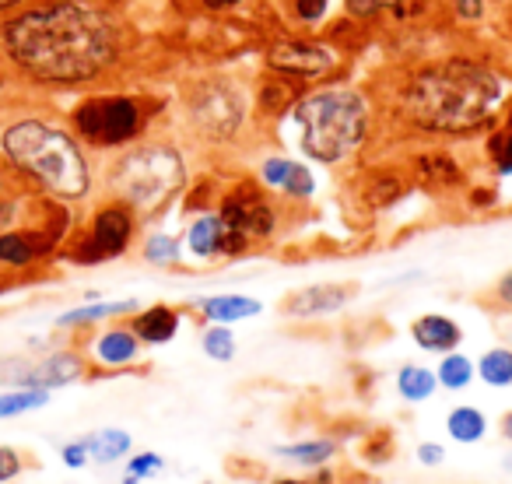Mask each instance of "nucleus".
<instances>
[{
    "mask_svg": "<svg viewBox=\"0 0 512 484\" xmlns=\"http://www.w3.org/2000/svg\"><path fill=\"white\" fill-rule=\"evenodd\" d=\"M64 460H67V467H85V463L92 460V456H88L85 442H74V446L64 449Z\"/></svg>",
    "mask_w": 512,
    "mask_h": 484,
    "instance_id": "nucleus-39",
    "label": "nucleus"
},
{
    "mask_svg": "<svg viewBox=\"0 0 512 484\" xmlns=\"http://www.w3.org/2000/svg\"><path fill=\"white\" fill-rule=\"evenodd\" d=\"M267 64L271 71H281L288 78H323L327 71H334L337 57L334 50L313 43V39H278L267 50Z\"/></svg>",
    "mask_w": 512,
    "mask_h": 484,
    "instance_id": "nucleus-8",
    "label": "nucleus"
},
{
    "mask_svg": "<svg viewBox=\"0 0 512 484\" xmlns=\"http://www.w3.org/2000/svg\"><path fill=\"white\" fill-rule=\"evenodd\" d=\"M204 351L214 358V362H228L235 355V337L228 334V327H214L204 334Z\"/></svg>",
    "mask_w": 512,
    "mask_h": 484,
    "instance_id": "nucleus-31",
    "label": "nucleus"
},
{
    "mask_svg": "<svg viewBox=\"0 0 512 484\" xmlns=\"http://www.w3.org/2000/svg\"><path fill=\"white\" fill-rule=\"evenodd\" d=\"M502 99V81L491 67L467 57L421 67L400 92L407 123L432 134H470L491 116Z\"/></svg>",
    "mask_w": 512,
    "mask_h": 484,
    "instance_id": "nucleus-2",
    "label": "nucleus"
},
{
    "mask_svg": "<svg viewBox=\"0 0 512 484\" xmlns=\"http://www.w3.org/2000/svg\"><path fill=\"white\" fill-rule=\"evenodd\" d=\"M4 155L36 176L43 186H50L60 197H81L88 190V165L81 148L60 130L46 127L39 120H22L4 130Z\"/></svg>",
    "mask_w": 512,
    "mask_h": 484,
    "instance_id": "nucleus-4",
    "label": "nucleus"
},
{
    "mask_svg": "<svg viewBox=\"0 0 512 484\" xmlns=\"http://www.w3.org/2000/svg\"><path fill=\"white\" fill-rule=\"evenodd\" d=\"M81 376V362L74 355H50L36 365H22L18 372H11V379L29 390H50V386L74 383Z\"/></svg>",
    "mask_w": 512,
    "mask_h": 484,
    "instance_id": "nucleus-11",
    "label": "nucleus"
},
{
    "mask_svg": "<svg viewBox=\"0 0 512 484\" xmlns=\"http://www.w3.org/2000/svg\"><path fill=\"white\" fill-rule=\"evenodd\" d=\"M74 127L95 148H116L141 134L144 116L141 106L127 95H99L74 109Z\"/></svg>",
    "mask_w": 512,
    "mask_h": 484,
    "instance_id": "nucleus-6",
    "label": "nucleus"
},
{
    "mask_svg": "<svg viewBox=\"0 0 512 484\" xmlns=\"http://www.w3.org/2000/svg\"><path fill=\"white\" fill-rule=\"evenodd\" d=\"M221 221L253 242V239H264V235H271L274 211L267 207V200L260 197V193L239 190V193H232V197L225 200V207H221Z\"/></svg>",
    "mask_w": 512,
    "mask_h": 484,
    "instance_id": "nucleus-10",
    "label": "nucleus"
},
{
    "mask_svg": "<svg viewBox=\"0 0 512 484\" xmlns=\"http://www.w3.org/2000/svg\"><path fill=\"white\" fill-rule=\"evenodd\" d=\"M53 239H43V235H29V232H8L0 235V264L8 267H25L39 257V253L50 246Z\"/></svg>",
    "mask_w": 512,
    "mask_h": 484,
    "instance_id": "nucleus-15",
    "label": "nucleus"
},
{
    "mask_svg": "<svg viewBox=\"0 0 512 484\" xmlns=\"http://www.w3.org/2000/svg\"><path fill=\"white\" fill-rule=\"evenodd\" d=\"M260 176H264V183L278 186V190L292 193V197H309V193L316 190L313 172L299 162H288V158H267V162L260 165Z\"/></svg>",
    "mask_w": 512,
    "mask_h": 484,
    "instance_id": "nucleus-13",
    "label": "nucleus"
},
{
    "mask_svg": "<svg viewBox=\"0 0 512 484\" xmlns=\"http://www.w3.org/2000/svg\"><path fill=\"white\" fill-rule=\"evenodd\" d=\"M281 456H288V460H299V463H323L334 456V442H302V446H281L278 449Z\"/></svg>",
    "mask_w": 512,
    "mask_h": 484,
    "instance_id": "nucleus-30",
    "label": "nucleus"
},
{
    "mask_svg": "<svg viewBox=\"0 0 512 484\" xmlns=\"http://www.w3.org/2000/svg\"><path fill=\"white\" fill-rule=\"evenodd\" d=\"M246 116L242 92L228 81H207L197 85L190 95V120L207 137H232Z\"/></svg>",
    "mask_w": 512,
    "mask_h": 484,
    "instance_id": "nucleus-7",
    "label": "nucleus"
},
{
    "mask_svg": "<svg viewBox=\"0 0 512 484\" xmlns=\"http://www.w3.org/2000/svg\"><path fill=\"white\" fill-rule=\"evenodd\" d=\"M176 239H169V235H155V239L148 242V250H144V257L151 260V264H169V260H176Z\"/></svg>",
    "mask_w": 512,
    "mask_h": 484,
    "instance_id": "nucleus-33",
    "label": "nucleus"
},
{
    "mask_svg": "<svg viewBox=\"0 0 512 484\" xmlns=\"http://www.w3.org/2000/svg\"><path fill=\"white\" fill-rule=\"evenodd\" d=\"M481 379L491 386H509L512 383V351L495 348L481 358Z\"/></svg>",
    "mask_w": 512,
    "mask_h": 484,
    "instance_id": "nucleus-27",
    "label": "nucleus"
},
{
    "mask_svg": "<svg viewBox=\"0 0 512 484\" xmlns=\"http://www.w3.org/2000/svg\"><path fill=\"white\" fill-rule=\"evenodd\" d=\"M292 116L302 130V151L327 165L355 155L369 130V106L355 88H320L302 95Z\"/></svg>",
    "mask_w": 512,
    "mask_h": 484,
    "instance_id": "nucleus-3",
    "label": "nucleus"
},
{
    "mask_svg": "<svg viewBox=\"0 0 512 484\" xmlns=\"http://www.w3.org/2000/svg\"><path fill=\"white\" fill-rule=\"evenodd\" d=\"M498 295H502V302H509V306H512V274L502 281V285H498Z\"/></svg>",
    "mask_w": 512,
    "mask_h": 484,
    "instance_id": "nucleus-42",
    "label": "nucleus"
},
{
    "mask_svg": "<svg viewBox=\"0 0 512 484\" xmlns=\"http://www.w3.org/2000/svg\"><path fill=\"white\" fill-rule=\"evenodd\" d=\"M397 390L407 400H428L435 393V376L428 369H418V365H404L397 376Z\"/></svg>",
    "mask_w": 512,
    "mask_h": 484,
    "instance_id": "nucleus-24",
    "label": "nucleus"
},
{
    "mask_svg": "<svg viewBox=\"0 0 512 484\" xmlns=\"http://www.w3.org/2000/svg\"><path fill=\"white\" fill-rule=\"evenodd\" d=\"M446 425L456 442H477L484 435V428H488V421H484V414L474 411V407H456Z\"/></svg>",
    "mask_w": 512,
    "mask_h": 484,
    "instance_id": "nucleus-23",
    "label": "nucleus"
},
{
    "mask_svg": "<svg viewBox=\"0 0 512 484\" xmlns=\"http://www.w3.org/2000/svg\"><path fill=\"white\" fill-rule=\"evenodd\" d=\"M299 99H302V88L295 85V78H288V74H281V71H274L271 78L264 81V88H260V106H264L267 113L295 109Z\"/></svg>",
    "mask_w": 512,
    "mask_h": 484,
    "instance_id": "nucleus-16",
    "label": "nucleus"
},
{
    "mask_svg": "<svg viewBox=\"0 0 512 484\" xmlns=\"http://www.w3.org/2000/svg\"><path fill=\"white\" fill-rule=\"evenodd\" d=\"M88 456L99 463H109L116 456H123L130 449V435L127 432H116V428H106V432H95L92 439H85Z\"/></svg>",
    "mask_w": 512,
    "mask_h": 484,
    "instance_id": "nucleus-22",
    "label": "nucleus"
},
{
    "mask_svg": "<svg viewBox=\"0 0 512 484\" xmlns=\"http://www.w3.org/2000/svg\"><path fill=\"white\" fill-rule=\"evenodd\" d=\"M488 151H491V158L498 162V169L512 172V113H509V120H505V127L498 130L495 137H491Z\"/></svg>",
    "mask_w": 512,
    "mask_h": 484,
    "instance_id": "nucleus-32",
    "label": "nucleus"
},
{
    "mask_svg": "<svg viewBox=\"0 0 512 484\" xmlns=\"http://www.w3.org/2000/svg\"><path fill=\"white\" fill-rule=\"evenodd\" d=\"M0 43L18 71L43 85H81L120 57V29L99 8L53 0L0 25Z\"/></svg>",
    "mask_w": 512,
    "mask_h": 484,
    "instance_id": "nucleus-1",
    "label": "nucleus"
},
{
    "mask_svg": "<svg viewBox=\"0 0 512 484\" xmlns=\"http://www.w3.org/2000/svg\"><path fill=\"white\" fill-rule=\"evenodd\" d=\"M221 246H225V221H221V214H207V218L193 221L190 250L197 257H214V253H221Z\"/></svg>",
    "mask_w": 512,
    "mask_h": 484,
    "instance_id": "nucleus-18",
    "label": "nucleus"
},
{
    "mask_svg": "<svg viewBox=\"0 0 512 484\" xmlns=\"http://www.w3.org/2000/svg\"><path fill=\"white\" fill-rule=\"evenodd\" d=\"M453 8L463 22H477L484 15V0H453Z\"/></svg>",
    "mask_w": 512,
    "mask_h": 484,
    "instance_id": "nucleus-38",
    "label": "nucleus"
},
{
    "mask_svg": "<svg viewBox=\"0 0 512 484\" xmlns=\"http://www.w3.org/2000/svg\"><path fill=\"white\" fill-rule=\"evenodd\" d=\"M418 460H421V463H428V467L442 463V446H432V442H428V446H421V449H418Z\"/></svg>",
    "mask_w": 512,
    "mask_h": 484,
    "instance_id": "nucleus-40",
    "label": "nucleus"
},
{
    "mask_svg": "<svg viewBox=\"0 0 512 484\" xmlns=\"http://www.w3.org/2000/svg\"><path fill=\"white\" fill-rule=\"evenodd\" d=\"M278 484H302V481H278Z\"/></svg>",
    "mask_w": 512,
    "mask_h": 484,
    "instance_id": "nucleus-45",
    "label": "nucleus"
},
{
    "mask_svg": "<svg viewBox=\"0 0 512 484\" xmlns=\"http://www.w3.org/2000/svg\"><path fill=\"white\" fill-rule=\"evenodd\" d=\"M348 288L341 285H313V288H302L295 292L292 299L285 302V309L292 316H323V313H334L348 302Z\"/></svg>",
    "mask_w": 512,
    "mask_h": 484,
    "instance_id": "nucleus-12",
    "label": "nucleus"
},
{
    "mask_svg": "<svg viewBox=\"0 0 512 484\" xmlns=\"http://www.w3.org/2000/svg\"><path fill=\"white\" fill-rule=\"evenodd\" d=\"M242 0H204V8L207 11H232V8H239Z\"/></svg>",
    "mask_w": 512,
    "mask_h": 484,
    "instance_id": "nucleus-41",
    "label": "nucleus"
},
{
    "mask_svg": "<svg viewBox=\"0 0 512 484\" xmlns=\"http://www.w3.org/2000/svg\"><path fill=\"white\" fill-rule=\"evenodd\" d=\"M130 235H134V218H130L127 207H106V211L95 214L92 239L78 253V260H106L116 253L127 250Z\"/></svg>",
    "mask_w": 512,
    "mask_h": 484,
    "instance_id": "nucleus-9",
    "label": "nucleus"
},
{
    "mask_svg": "<svg viewBox=\"0 0 512 484\" xmlns=\"http://www.w3.org/2000/svg\"><path fill=\"white\" fill-rule=\"evenodd\" d=\"M404 197V183H400L397 176H376L369 179V186H365V204L369 207H390L397 204V200Z\"/></svg>",
    "mask_w": 512,
    "mask_h": 484,
    "instance_id": "nucleus-26",
    "label": "nucleus"
},
{
    "mask_svg": "<svg viewBox=\"0 0 512 484\" xmlns=\"http://www.w3.org/2000/svg\"><path fill=\"white\" fill-rule=\"evenodd\" d=\"M15 4H22V0H0V11H8V8H15Z\"/></svg>",
    "mask_w": 512,
    "mask_h": 484,
    "instance_id": "nucleus-44",
    "label": "nucleus"
},
{
    "mask_svg": "<svg viewBox=\"0 0 512 484\" xmlns=\"http://www.w3.org/2000/svg\"><path fill=\"white\" fill-rule=\"evenodd\" d=\"M204 316H211L214 323H235V320H246V316L260 313V302L246 299V295H218V299H207L200 302Z\"/></svg>",
    "mask_w": 512,
    "mask_h": 484,
    "instance_id": "nucleus-17",
    "label": "nucleus"
},
{
    "mask_svg": "<svg viewBox=\"0 0 512 484\" xmlns=\"http://www.w3.org/2000/svg\"><path fill=\"white\" fill-rule=\"evenodd\" d=\"M502 428H505V435L512 439V414H505V421H502Z\"/></svg>",
    "mask_w": 512,
    "mask_h": 484,
    "instance_id": "nucleus-43",
    "label": "nucleus"
},
{
    "mask_svg": "<svg viewBox=\"0 0 512 484\" xmlns=\"http://www.w3.org/2000/svg\"><path fill=\"white\" fill-rule=\"evenodd\" d=\"M158 467H162V456H155V453L134 456V463H130V477H127V481H137V477H151Z\"/></svg>",
    "mask_w": 512,
    "mask_h": 484,
    "instance_id": "nucleus-36",
    "label": "nucleus"
},
{
    "mask_svg": "<svg viewBox=\"0 0 512 484\" xmlns=\"http://www.w3.org/2000/svg\"><path fill=\"white\" fill-rule=\"evenodd\" d=\"M414 341L425 351H453L460 344V327L446 316H421L414 323Z\"/></svg>",
    "mask_w": 512,
    "mask_h": 484,
    "instance_id": "nucleus-14",
    "label": "nucleus"
},
{
    "mask_svg": "<svg viewBox=\"0 0 512 484\" xmlns=\"http://www.w3.org/2000/svg\"><path fill=\"white\" fill-rule=\"evenodd\" d=\"M18 470H22V460H18V453H15V449L0 446V481H11Z\"/></svg>",
    "mask_w": 512,
    "mask_h": 484,
    "instance_id": "nucleus-37",
    "label": "nucleus"
},
{
    "mask_svg": "<svg viewBox=\"0 0 512 484\" xmlns=\"http://www.w3.org/2000/svg\"><path fill=\"white\" fill-rule=\"evenodd\" d=\"M470 376H474V365H470L463 355L442 358V365H439V383L442 386H449V390H463V386L470 383Z\"/></svg>",
    "mask_w": 512,
    "mask_h": 484,
    "instance_id": "nucleus-28",
    "label": "nucleus"
},
{
    "mask_svg": "<svg viewBox=\"0 0 512 484\" xmlns=\"http://www.w3.org/2000/svg\"><path fill=\"white\" fill-rule=\"evenodd\" d=\"M50 400L46 390H18V393H0V418H15V414H25V411H36Z\"/></svg>",
    "mask_w": 512,
    "mask_h": 484,
    "instance_id": "nucleus-25",
    "label": "nucleus"
},
{
    "mask_svg": "<svg viewBox=\"0 0 512 484\" xmlns=\"http://www.w3.org/2000/svg\"><path fill=\"white\" fill-rule=\"evenodd\" d=\"M95 355L106 365H123L137 355V337L127 334V330H109V334H102L99 344H95Z\"/></svg>",
    "mask_w": 512,
    "mask_h": 484,
    "instance_id": "nucleus-20",
    "label": "nucleus"
},
{
    "mask_svg": "<svg viewBox=\"0 0 512 484\" xmlns=\"http://www.w3.org/2000/svg\"><path fill=\"white\" fill-rule=\"evenodd\" d=\"M414 165H418L421 183H428V186H453V183H460V165H456L449 155H425V158H418Z\"/></svg>",
    "mask_w": 512,
    "mask_h": 484,
    "instance_id": "nucleus-21",
    "label": "nucleus"
},
{
    "mask_svg": "<svg viewBox=\"0 0 512 484\" xmlns=\"http://www.w3.org/2000/svg\"><path fill=\"white\" fill-rule=\"evenodd\" d=\"M397 8V0H348V15L351 18H376L383 11Z\"/></svg>",
    "mask_w": 512,
    "mask_h": 484,
    "instance_id": "nucleus-34",
    "label": "nucleus"
},
{
    "mask_svg": "<svg viewBox=\"0 0 512 484\" xmlns=\"http://www.w3.org/2000/svg\"><path fill=\"white\" fill-rule=\"evenodd\" d=\"M179 330V316L165 306L148 309L144 316H137V337L148 344H165L172 341V334Z\"/></svg>",
    "mask_w": 512,
    "mask_h": 484,
    "instance_id": "nucleus-19",
    "label": "nucleus"
},
{
    "mask_svg": "<svg viewBox=\"0 0 512 484\" xmlns=\"http://www.w3.org/2000/svg\"><path fill=\"white\" fill-rule=\"evenodd\" d=\"M295 4V15L302 18L306 25H316L323 15H327V4L330 0H292Z\"/></svg>",
    "mask_w": 512,
    "mask_h": 484,
    "instance_id": "nucleus-35",
    "label": "nucleus"
},
{
    "mask_svg": "<svg viewBox=\"0 0 512 484\" xmlns=\"http://www.w3.org/2000/svg\"><path fill=\"white\" fill-rule=\"evenodd\" d=\"M113 186L134 207H158L183 186V158L165 144L137 148L113 169Z\"/></svg>",
    "mask_w": 512,
    "mask_h": 484,
    "instance_id": "nucleus-5",
    "label": "nucleus"
},
{
    "mask_svg": "<svg viewBox=\"0 0 512 484\" xmlns=\"http://www.w3.org/2000/svg\"><path fill=\"white\" fill-rule=\"evenodd\" d=\"M134 302H106V306H85V309H74V313L60 316L64 327H74V323H92V320H102V316H116V313H130Z\"/></svg>",
    "mask_w": 512,
    "mask_h": 484,
    "instance_id": "nucleus-29",
    "label": "nucleus"
}]
</instances>
